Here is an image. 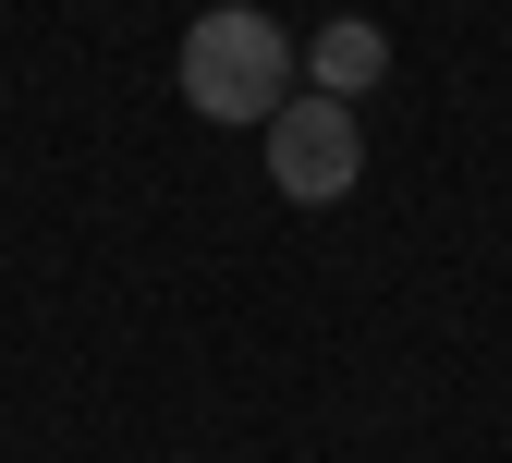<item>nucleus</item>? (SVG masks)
<instances>
[{
	"label": "nucleus",
	"instance_id": "f257e3e1",
	"mask_svg": "<svg viewBox=\"0 0 512 463\" xmlns=\"http://www.w3.org/2000/svg\"><path fill=\"white\" fill-rule=\"evenodd\" d=\"M183 98H196L208 122H256V135H269L281 122V98H293V74H305V49L256 13V0H220V13H196L183 25Z\"/></svg>",
	"mask_w": 512,
	"mask_h": 463
},
{
	"label": "nucleus",
	"instance_id": "f03ea898",
	"mask_svg": "<svg viewBox=\"0 0 512 463\" xmlns=\"http://www.w3.org/2000/svg\"><path fill=\"white\" fill-rule=\"evenodd\" d=\"M354 171H366L354 98H317V86H293V98H281V122H269V183L293 195V208H342V195H354Z\"/></svg>",
	"mask_w": 512,
	"mask_h": 463
},
{
	"label": "nucleus",
	"instance_id": "7ed1b4c3",
	"mask_svg": "<svg viewBox=\"0 0 512 463\" xmlns=\"http://www.w3.org/2000/svg\"><path fill=\"white\" fill-rule=\"evenodd\" d=\"M378 74H391V37H378L366 13H342V25L305 37V86H317V98H366Z\"/></svg>",
	"mask_w": 512,
	"mask_h": 463
}]
</instances>
